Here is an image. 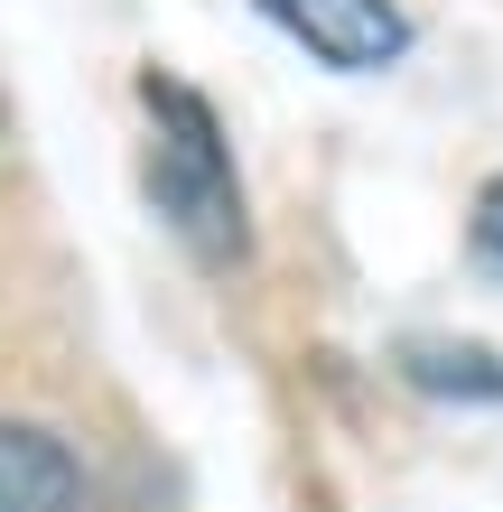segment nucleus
I'll return each mask as SVG.
<instances>
[{"mask_svg":"<svg viewBox=\"0 0 503 512\" xmlns=\"http://www.w3.org/2000/svg\"><path fill=\"white\" fill-rule=\"evenodd\" d=\"M401 373L420 391H448V401H503V364L494 354H466V345H410Z\"/></svg>","mask_w":503,"mask_h":512,"instance_id":"obj_4","label":"nucleus"},{"mask_svg":"<svg viewBox=\"0 0 503 512\" xmlns=\"http://www.w3.org/2000/svg\"><path fill=\"white\" fill-rule=\"evenodd\" d=\"M140 103H150V149H140V177H150V205L168 215V233L196 261L243 270L252 261V215H243V177H233V149L215 131L205 94H187L177 75H140Z\"/></svg>","mask_w":503,"mask_h":512,"instance_id":"obj_1","label":"nucleus"},{"mask_svg":"<svg viewBox=\"0 0 503 512\" xmlns=\"http://www.w3.org/2000/svg\"><path fill=\"white\" fill-rule=\"evenodd\" d=\"M261 19H280L317 66H345V75H373L410 47V19L392 0H261Z\"/></svg>","mask_w":503,"mask_h":512,"instance_id":"obj_2","label":"nucleus"},{"mask_svg":"<svg viewBox=\"0 0 503 512\" xmlns=\"http://www.w3.org/2000/svg\"><path fill=\"white\" fill-rule=\"evenodd\" d=\"M476 261L503 270V177H485V196H476Z\"/></svg>","mask_w":503,"mask_h":512,"instance_id":"obj_5","label":"nucleus"},{"mask_svg":"<svg viewBox=\"0 0 503 512\" xmlns=\"http://www.w3.org/2000/svg\"><path fill=\"white\" fill-rule=\"evenodd\" d=\"M0 512H84V466L66 438L0 419Z\"/></svg>","mask_w":503,"mask_h":512,"instance_id":"obj_3","label":"nucleus"}]
</instances>
